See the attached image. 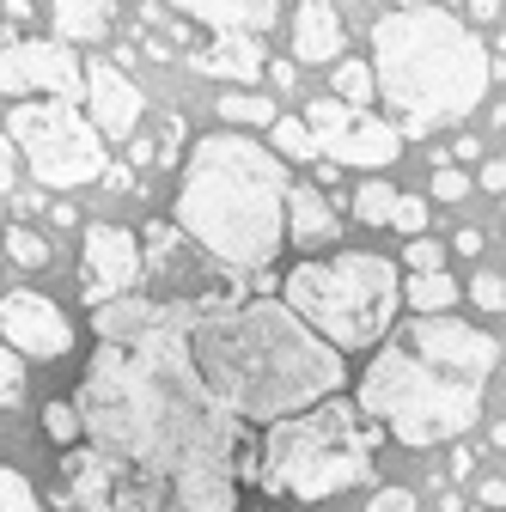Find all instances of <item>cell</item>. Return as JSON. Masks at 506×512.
<instances>
[{
    "label": "cell",
    "mask_w": 506,
    "mask_h": 512,
    "mask_svg": "<svg viewBox=\"0 0 506 512\" xmlns=\"http://www.w3.org/2000/svg\"><path fill=\"white\" fill-rule=\"evenodd\" d=\"M25 403V360L13 348H0V409H19Z\"/></svg>",
    "instance_id": "f1b7e54d"
},
{
    "label": "cell",
    "mask_w": 506,
    "mask_h": 512,
    "mask_svg": "<svg viewBox=\"0 0 506 512\" xmlns=\"http://www.w3.org/2000/svg\"><path fill=\"white\" fill-rule=\"evenodd\" d=\"M464 13H470V19H482V25H488V19H500V0H464Z\"/></svg>",
    "instance_id": "ab89813d"
},
{
    "label": "cell",
    "mask_w": 506,
    "mask_h": 512,
    "mask_svg": "<svg viewBox=\"0 0 506 512\" xmlns=\"http://www.w3.org/2000/svg\"><path fill=\"white\" fill-rule=\"evenodd\" d=\"M458 281L446 275V269H433V275H403V305L415 311V317H439V311H452L458 305Z\"/></svg>",
    "instance_id": "d6986e66"
},
{
    "label": "cell",
    "mask_w": 506,
    "mask_h": 512,
    "mask_svg": "<svg viewBox=\"0 0 506 512\" xmlns=\"http://www.w3.org/2000/svg\"><path fill=\"white\" fill-rule=\"evenodd\" d=\"M433 196L446 202V208H458V202L476 196V177H470L464 165H433Z\"/></svg>",
    "instance_id": "484cf974"
},
{
    "label": "cell",
    "mask_w": 506,
    "mask_h": 512,
    "mask_svg": "<svg viewBox=\"0 0 506 512\" xmlns=\"http://www.w3.org/2000/svg\"><path fill=\"white\" fill-rule=\"evenodd\" d=\"M0 135L13 141V153L37 171V183L49 189H86L110 171V153H104V135L74 110V98H19L7 110V128Z\"/></svg>",
    "instance_id": "ba28073f"
},
{
    "label": "cell",
    "mask_w": 506,
    "mask_h": 512,
    "mask_svg": "<svg viewBox=\"0 0 506 512\" xmlns=\"http://www.w3.org/2000/svg\"><path fill=\"white\" fill-rule=\"evenodd\" d=\"M391 202H397V189H391L385 177H366V183L354 189V220H360V226H385V220H391Z\"/></svg>",
    "instance_id": "cb8c5ba5"
},
{
    "label": "cell",
    "mask_w": 506,
    "mask_h": 512,
    "mask_svg": "<svg viewBox=\"0 0 506 512\" xmlns=\"http://www.w3.org/2000/svg\"><path fill=\"white\" fill-rule=\"evenodd\" d=\"M311 128V141H318V159L330 165H354V171H385L397 165L403 153V135L385 122V116H372V110H354L342 98H311V110L299 116Z\"/></svg>",
    "instance_id": "9c48e42d"
},
{
    "label": "cell",
    "mask_w": 506,
    "mask_h": 512,
    "mask_svg": "<svg viewBox=\"0 0 506 512\" xmlns=\"http://www.w3.org/2000/svg\"><path fill=\"white\" fill-rule=\"evenodd\" d=\"M446 159H458V165H476V159H488V141H482V135H458V141L446 147Z\"/></svg>",
    "instance_id": "e575fe53"
},
{
    "label": "cell",
    "mask_w": 506,
    "mask_h": 512,
    "mask_svg": "<svg viewBox=\"0 0 506 512\" xmlns=\"http://www.w3.org/2000/svg\"><path fill=\"white\" fill-rule=\"evenodd\" d=\"M189 366L232 421H281L342 397V354L324 348L281 299H238L183 324Z\"/></svg>",
    "instance_id": "7a4b0ae2"
},
{
    "label": "cell",
    "mask_w": 506,
    "mask_h": 512,
    "mask_svg": "<svg viewBox=\"0 0 506 512\" xmlns=\"http://www.w3.org/2000/svg\"><path fill=\"white\" fill-rule=\"evenodd\" d=\"M482 512H506V476H488L482 482Z\"/></svg>",
    "instance_id": "8d00e7d4"
},
{
    "label": "cell",
    "mask_w": 506,
    "mask_h": 512,
    "mask_svg": "<svg viewBox=\"0 0 506 512\" xmlns=\"http://www.w3.org/2000/svg\"><path fill=\"white\" fill-rule=\"evenodd\" d=\"M0 92H49V98H80V55L61 37H19L0 43Z\"/></svg>",
    "instance_id": "30bf717a"
},
{
    "label": "cell",
    "mask_w": 506,
    "mask_h": 512,
    "mask_svg": "<svg viewBox=\"0 0 506 512\" xmlns=\"http://www.w3.org/2000/svg\"><path fill=\"white\" fill-rule=\"evenodd\" d=\"M385 226H397L403 238H421L427 232V202L421 196H403V189H397V202H391V220Z\"/></svg>",
    "instance_id": "4dcf8cb0"
},
{
    "label": "cell",
    "mask_w": 506,
    "mask_h": 512,
    "mask_svg": "<svg viewBox=\"0 0 506 512\" xmlns=\"http://www.w3.org/2000/svg\"><path fill=\"white\" fill-rule=\"evenodd\" d=\"M19 189V153H13V141L0 135V196H13Z\"/></svg>",
    "instance_id": "836d02e7"
},
{
    "label": "cell",
    "mask_w": 506,
    "mask_h": 512,
    "mask_svg": "<svg viewBox=\"0 0 506 512\" xmlns=\"http://www.w3.org/2000/svg\"><path fill=\"white\" fill-rule=\"evenodd\" d=\"M183 141H189L183 116H165L153 147H147V141H135V165H177V159H183Z\"/></svg>",
    "instance_id": "7402d4cb"
},
{
    "label": "cell",
    "mask_w": 506,
    "mask_h": 512,
    "mask_svg": "<svg viewBox=\"0 0 506 512\" xmlns=\"http://www.w3.org/2000/svg\"><path fill=\"white\" fill-rule=\"evenodd\" d=\"M464 293H470V305H476L482 317H494V311H506V281H500L494 269H482V275H470V281H464Z\"/></svg>",
    "instance_id": "4316f807"
},
{
    "label": "cell",
    "mask_w": 506,
    "mask_h": 512,
    "mask_svg": "<svg viewBox=\"0 0 506 512\" xmlns=\"http://www.w3.org/2000/svg\"><path fill=\"white\" fill-rule=\"evenodd\" d=\"M244 512H263V506H244Z\"/></svg>",
    "instance_id": "7dc6e473"
},
{
    "label": "cell",
    "mask_w": 506,
    "mask_h": 512,
    "mask_svg": "<svg viewBox=\"0 0 506 512\" xmlns=\"http://www.w3.org/2000/svg\"><path fill=\"white\" fill-rule=\"evenodd\" d=\"M287 183V159H275L263 141L208 128L183 153L171 226L226 275H263L287 244Z\"/></svg>",
    "instance_id": "277c9868"
},
{
    "label": "cell",
    "mask_w": 506,
    "mask_h": 512,
    "mask_svg": "<svg viewBox=\"0 0 506 512\" xmlns=\"http://www.w3.org/2000/svg\"><path fill=\"white\" fill-rule=\"evenodd\" d=\"M330 238H342V214L330 208V196L318 183H287V244L324 250Z\"/></svg>",
    "instance_id": "9a60e30c"
},
{
    "label": "cell",
    "mask_w": 506,
    "mask_h": 512,
    "mask_svg": "<svg viewBox=\"0 0 506 512\" xmlns=\"http://www.w3.org/2000/svg\"><path fill=\"white\" fill-rule=\"evenodd\" d=\"M281 110L263 98V92H220V122L226 128H269Z\"/></svg>",
    "instance_id": "ffe728a7"
},
{
    "label": "cell",
    "mask_w": 506,
    "mask_h": 512,
    "mask_svg": "<svg viewBox=\"0 0 506 512\" xmlns=\"http://www.w3.org/2000/svg\"><path fill=\"white\" fill-rule=\"evenodd\" d=\"M336 177H342V165H330V159H318V189H330Z\"/></svg>",
    "instance_id": "b9f144b4"
},
{
    "label": "cell",
    "mask_w": 506,
    "mask_h": 512,
    "mask_svg": "<svg viewBox=\"0 0 506 512\" xmlns=\"http://www.w3.org/2000/svg\"><path fill=\"white\" fill-rule=\"evenodd\" d=\"M116 0H49V37L61 43H104Z\"/></svg>",
    "instance_id": "ac0fdd59"
},
{
    "label": "cell",
    "mask_w": 506,
    "mask_h": 512,
    "mask_svg": "<svg viewBox=\"0 0 506 512\" xmlns=\"http://www.w3.org/2000/svg\"><path fill=\"white\" fill-rule=\"evenodd\" d=\"M183 19L208 25L214 37H263L281 19V0H171Z\"/></svg>",
    "instance_id": "5bb4252c"
},
{
    "label": "cell",
    "mask_w": 506,
    "mask_h": 512,
    "mask_svg": "<svg viewBox=\"0 0 506 512\" xmlns=\"http://www.w3.org/2000/svg\"><path fill=\"white\" fill-rule=\"evenodd\" d=\"M476 189H488V196H506V159H482Z\"/></svg>",
    "instance_id": "d590c367"
},
{
    "label": "cell",
    "mask_w": 506,
    "mask_h": 512,
    "mask_svg": "<svg viewBox=\"0 0 506 512\" xmlns=\"http://www.w3.org/2000/svg\"><path fill=\"white\" fill-rule=\"evenodd\" d=\"M452 250H458V256H482V232H476V226H458V232H452Z\"/></svg>",
    "instance_id": "74e56055"
},
{
    "label": "cell",
    "mask_w": 506,
    "mask_h": 512,
    "mask_svg": "<svg viewBox=\"0 0 506 512\" xmlns=\"http://www.w3.org/2000/svg\"><path fill=\"white\" fill-rule=\"evenodd\" d=\"M391 7H427V0H391Z\"/></svg>",
    "instance_id": "bcb514c9"
},
{
    "label": "cell",
    "mask_w": 506,
    "mask_h": 512,
    "mask_svg": "<svg viewBox=\"0 0 506 512\" xmlns=\"http://www.w3.org/2000/svg\"><path fill=\"white\" fill-rule=\"evenodd\" d=\"M68 512H116L110 500H98V506H68Z\"/></svg>",
    "instance_id": "f6af8a7d"
},
{
    "label": "cell",
    "mask_w": 506,
    "mask_h": 512,
    "mask_svg": "<svg viewBox=\"0 0 506 512\" xmlns=\"http://www.w3.org/2000/svg\"><path fill=\"white\" fill-rule=\"evenodd\" d=\"M43 433H49V445H74V439H80L74 403H43Z\"/></svg>",
    "instance_id": "f546056e"
},
{
    "label": "cell",
    "mask_w": 506,
    "mask_h": 512,
    "mask_svg": "<svg viewBox=\"0 0 506 512\" xmlns=\"http://www.w3.org/2000/svg\"><path fill=\"white\" fill-rule=\"evenodd\" d=\"M330 98H342V104H354V110H366L378 92H372V68H366V61H336V92Z\"/></svg>",
    "instance_id": "d4e9b609"
},
{
    "label": "cell",
    "mask_w": 506,
    "mask_h": 512,
    "mask_svg": "<svg viewBox=\"0 0 506 512\" xmlns=\"http://www.w3.org/2000/svg\"><path fill=\"white\" fill-rule=\"evenodd\" d=\"M500 366V342L470 324V317H409L403 330H391L385 348H372L354 409L391 433L397 445L421 452V445L458 439L482 421V391Z\"/></svg>",
    "instance_id": "3957f363"
},
{
    "label": "cell",
    "mask_w": 506,
    "mask_h": 512,
    "mask_svg": "<svg viewBox=\"0 0 506 512\" xmlns=\"http://www.w3.org/2000/svg\"><path fill=\"white\" fill-rule=\"evenodd\" d=\"M366 512H415V494H409V488H378V494L366 500Z\"/></svg>",
    "instance_id": "d6a6232c"
},
{
    "label": "cell",
    "mask_w": 506,
    "mask_h": 512,
    "mask_svg": "<svg viewBox=\"0 0 506 512\" xmlns=\"http://www.w3.org/2000/svg\"><path fill=\"white\" fill-rule=\"evenodd\" d=\"M7 13H19V19H25V13H37V0H7Z\"/></svg>",
    "instance_id": "ee69618b"
},
{
    "label": "cell",
    "mask_w": 506,
    "mask_h": 512,
    "mask_svg": "<svg viewBox=\"0 0 506 512\" xmlns=\"http://www.w3.org/2000/svg\"><path fill=\"white\" fill-rule=\"evenodd\" d=\"M0 250H7L19 269H43L49 256H55V244L43 232H31V226H7V232H0Z\"/></svg>",
    "instance_id": "603a6c76"
},
{
    "label": "cell",
    "mask_w": 506,
    "mask_h": 512,
    "mask_svg": "<svg viewBox=\"0 0 506 512\" xmlns=\"http://www.w3.org/2000/svg\"><path fill=\"white\" fill-rule=\"evenodd\" d=\"M0 336L19 360H61L74 348V324L49 293H31V287H13L0 293Z\"/></svg>",
    "instance_id": "7c38bea8"
},
{
    "label": "cell",
    "mask_w": 506,
    "mask_h": 512,
    "mask_svg": "<svg viewBox=\"0 0 506 512\" xmlns=\"http://www.w3.org/2000/svg\"><path fill=\"white\" fill-rule=\"evenodd\" d=\"M488 445H494V452H506V421H494V427H488Z\"/></svg>",
    "instance_id": "7bdbcfd3"
},
{
    "label": "cell",
    "mask_w": 506,
    "mask_h": 512,
    "mask_svg": "<svg viewBox=\"0 0 506 512\" xmlns=\"http://www.w3.org/2000/svg\"><path fill=\"white\" fill-rule=\"evenodd\" d=\"M196 61V74H214V80H232V86H250L263 68H269V55L257 37H214L202 55H189Z\"/></svg>",
    "instance_id": "e0dca14e"
},
{
    "label": "cell",
    "mask_w": 506,
    "mask_h": 512,
    "mask_svg": "<svg viewBox=\"0 0 506 512\" xmlns=\"http://www.w3.org/2000/svg\"><path fill=\"white\" fill-rule=\"evenodd\" d=\"M189 317H202V305L177 299L165 324L98 342V354L86 360L74 415L110 464L116 512H238V421L208 397V384L189 366Z\"/></svg>",
    "instance_id": "6da1fadb"
},
{
    "label": "cell",
    "mask_w": 506,
    "mask_h": 512,
    "mask_svg": "<svg viewBox=\"0 0 506 512\" xmlns=\"http://www.w3.org/2000/svg\"><path fill=\"white\" fill-rule=\"evenodd\" d=\"M372 92L403 141H427L482 110L494 86L488 43L452 7H391L372 19Z\"/></svg>",
    "instance_id": "5b68a950"
},
{
    "label": "cell",
    "mask_w": 506,
    "mask_h": 512,
    "mask_svg": "<svg viewBox=\"0 0 506 512\" xmlns=\"http://www.w3.org/2000/svg\"><path fill=\"white\" fill-rule=\"evenodd\" d=\"M403 263H409V275H433V269H446V244L439 238H409V250H403Z\"/></svg>",
    "instance_id": "1f68e13d"
},
{
    "label": "cell",
    "mask_w": 506,
    "mask_h": 512,
    "mask_svg": "<svg viewBox=\"0 0 506 512\" xmlns=\"http://www.w3.org/2000/svg\"><path fill=\"white\" fill-rule=\"evenodd\" d=\"M372 445L378 427L348 397H324L299 415L269 421V433L257 439V488L318 506L330 494H348L354 482H372Z\"/></svg>",
    "instance_id": "8992f818"
},
{
    "label": "cell",
    "mask_w": 506,
    "mask_h": 512,
    "mask_svg": "<svg viewBox=\"0 0 506 512\" xmlns=\"http://www.w3.org/2000/svg\"><path fill=\"white\" fill-rule=\"evenodd\" d=\"M80 98L92 104V128L104 141H129L141 116H147V92H135V80L116 61H80Z\"/></svg>",
    "instance_id": "4fadbf2b"
},
{
    "label": "cell",
    "mask_w": 506,
    "mask_h": 512,
    "mask_svg": "<svg viewBox=\"0 0 506 512\" xmlns=\"http://www.w3.org/2000/svg\"><path fill=\"white\" fill-rule=\"evenodd\" d=\"M135 281H141V238L129 226H110V220L86 226V244H80V299L98 311V305H110L122 293H135Z\"/></svg>",
    "instance_id": "8fae6325"
},
{
    "label": "cell",
    "mask_w": 506,
    "mask_h": 512,
    "mask_svg": "<svg viewBox=\"0 0 506 512\" xmlns=\"http://www.w3.org/2000/svg\"><path fill=\"white\" fill-rule=\"evenodd\" d=\"M293 61H305V68L342 61V7L336 0H299V13H293Z\"/></svg>",
    "instance_id": "2e32d148"
},
{
    "label": "cell",
    "mask_w": 506,
    "mask_h": 512,
    "mask_svg": "<svg viewBox=\"0 0 506 512\" xmlns=\"http://www.w3.org/2000/svg\"><path fill=\"white\" fill-rule=\"evenodd\" d=\"M269 141H275V159H299V165L318 159V141H311V128L299 116H275L269 122Z\"/></svg>",
    "instance_id": "44dd1931"
},
{
    "label": "cell",
    "mask_w": 506,
    "mask_h": 512,
    "mask_svg": "<svg viewBox=\"0 0 506 512\" xmlns=\"http://www.w3.org/2000/svg\"><path fill=\"white\" fill-rule=\"evenodd\" d=\"M281 305L318 336L324 348L366 354L378 336H391L397 305H403V269L378 250H336V256H311L293 263L281 281Z\"/></svg>",
    "instance_id": "52a82bcc"
},
{
    "label": "cell",
    "mask_w": 506,
    "mask_h": 512,
    "mask_svg": "<svg viewBox=\"0 0 506 512\" xmlns=\"http://www.w3.org/2000/svg\"><path fill=\"white\" fill-rule=\"evenodd\" d=\"M476 470V452H470V445H458V452H452V482H464Z\"/></svg>",
    "instance_id": "f35d334b"
},
{
    "label": "cell",
    "mask_w": 506,
    "mask_h": 512,
    "mask_svg": "<svg viewBox=\"0 0 506 512\" xmlns=\"http://www.w3.org/2000/svg\"><path fill=\"white\" fill-rule=\"evenodd\" d=\"M0 512H43V500L31 494V482L19 470H7V464H0Z\"/></svg>",
    "instance_id": "83f0119b"
},
{
    "label": "cell",
    "mask_w": 506,
    "mask_h": 512,
    "mask_svg": "<svg viewBox=\"0 0 506 512\" xmlns=\"http://www.w3.org/2000/svg\"><path fill=\"white\" fill-rule=\"evenodd\" d=\"M275 86H293V61H269V68H263Z\"/></svg>",
    "instance_id": "60d3db41"
}]
</instances>
